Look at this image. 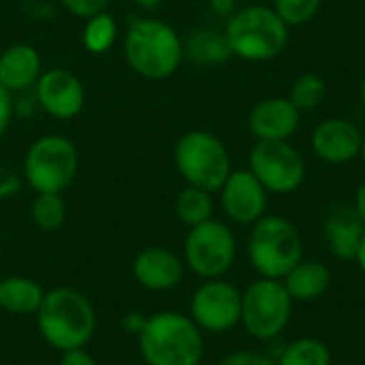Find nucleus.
Wrapping results in <instances>:
<instances>
[{"label": "nucleus", "mask_w": 365, "mask_h": 365, "mask_svg": "<svg viewBox=\"0 0 365 365\" xmlns=\"http://www.w3.org/2000/svg\"><path fill=\"white\" fill-rule=\"evenodd\" d=\"M355 212L361 216V220L365 222V180L359 184V188H357V192H355Z\"/></svg>", "instance_id": "nucleus-34"}, {"label": "nucleus", "mask_w": 365, "mask_h": 365, "mask_svg": "<svg viewBox=\"0 0 365 365\" xmlns=\"http://www.w3.org/2000/svg\"><path fill=\"white\" fill-rule=\"evenodd\" d=\"M175 214L186 227H197V225L212 220L214 216L212 192L195 188V186H186L175 199Z\"/></svg>", "instance_id": "nucleus-21"}, {"label": "nucleus", "mask_w": 365, "mask_h": 365, "mask_svg": "<svg viewBox=\"0 0 365 365\" xmlns=\"http://www.w3.org/2000/svg\"><path fill=\"white\" fill-rule=\"evenodd\" d=\"M38 331L47 344L66 353L83 349L96 327L92 304L75 289H53L45 293L36 310Z\"/></svg>", "instance_id": "nucleus-4"}, {"label": "nucleus", "mask_w": 365, "mask_h": 365, "mask_svg": "<svg viewBox=\"0 0 365 365\" xmlns=\"http://www.w3.org/2000/svg\"><path fill=\"white\" fill-rule=\"evenodd\" d=\"M60 365H96V361H94L83 349H75V351L62 353Z\"/></svg>", "instance_id": "nucleus-31"}, {"label": "nucleus", "mask_w": 365, "mask_h": 365, "mask_svg": "<svg viewBox=\"0 0 365 365\" xmlns=\"http://www.w3.org/2000/svg\"><path fill=\"white\" fill-rule=\"evenodd\" d=\"M278 365H331V351L317 338H302L287 344L278 357Z\"/></svg>", "instance_id": "nucleus-24"}, {"label": "nucleus", "mask_w": 365, "mask_h": 365, "mask_svg": "<svg viewBox=\"0 0 365 365\" xmlns=\"http://www.w3.org/2000/svg\"><path fill=\"white\" fill-rule=\"evenodd\" d=\"M41 73V53L30 43H13L0 53V83L11 94L34 88Z\"/></svg>", "instance_id": "nucleus-17"}, {"label": "nucleus", "mask_w": 365, "mask_h": 365, "mask_svg": "<svg viewBox=\"0 0 365 365\" xmlns=\"http://www.w3.org/2000/svg\"><path fill=\"white\" fill-rule=\"evenodd\" d=\"M359 158H361V163L365 165V133H364V139H361V150H359Z\"/></svg>", "instance_id": "nucleus-38"}, {"label": "nucleus", "mask_w": 365, "mask_h": 365, "mask_svg": "<svg viewBox=\"0 0 365 365\" xmlns=\"http://www.w3.org/2000/svg\"><path fill=\"white\" fill-rule=\"evenodd\" d=\"M137 338L148 365H199L205 349L197 323L180 312L148 317Z\"/></svg>", "instance_id": "nucleus-3"}, {"label": "nucleus", "mask_w": 365, "mask_h": 365, "mask_svg": "<svg viewBox=\"0 0 365 365\" xmlns=\"http://www.w3.org/2000/svg\"><path fill=\"white\" fill-rule=\"evenodd\" d=\"M364 133L357 124L346 118H327L321 120L310 137L312 152L317 158L329 165H344L359 158Z\"/></svg>", "instance_id": "nucleus-14"}, {"label": "nucleus", "mask_w": 365, "mask_h": 365, "mask_svg": "<svg viewBox=\"0 0 365 365\" xmlns=\"http://www.w3.org/2000/svg\"><path fill=\"white\" fill-rule=\"evenodd\" d=\"M79 169L75 143L62 135H41L24 156V178L34 192H64Z\"/></svg>", "instance_id": "nucleus-7"}, {"label": "nucleus", "mask_w": 365, "mask_h": 365, "mask_svg": "<svg viewBox=\"0 0 365 365\" xmlns=\"http://www.w3.org/2000/svg\"><path fill=\"white\" fill-rule=\"evenodd\" d=\"M293 299L282 280L259 278L242 293V319L246 331L261 342L276 340L289 325Z\"/></svg>", "instance_id": "nucleus-8"}, {"label": "nucleus", "mask_w": 365, "mask_h": 365, "mask_svg": "<svg viewBox=\"0 0 365 365\" xmlns=\"http://www.w3.org/2000/svg\"><path fill=\"white\" fill-rule=\"evenodd\" d=\"M133 274L137 282L150 291H169L180 284L184 276V263L167 248H143L133 261Z\"/></svg>", "instance_id": "nucleus-16"}, {"label": "nucleus", "mask_w": 365, "mask_h": 365, "mask_svg": "<svg viewBox=\"0 0 365 365\" xmlns=\"http://www.w3.org/2000/svg\"><path fill=\"white\" fill-rule=\"evenodd\" d=\"M118 41V21L109 11L96 13L86 19L81 43L90 53H105L109 51Z\"/></svg>", "instance_id": "nucleus-22"}, {"label": "nucleus", "mask_w": 365, "mask_h": 365, "mask_svg": "<svg viewBox=\"0 0 365 365\" xmlns=\"http://www.w3.org/2000/svg\"><path fill=\"white\" fill-rule=\"evenodd\" d=\"M122 325H124V329H126L128 334H135V336H139V331H141V329H143V325H145V319H143L141 314L133 312V314L124 317Z\"/></svg>", "instance_id": "nucleus-32"}, {"label": "nucleus", "mask_w": 365, "mask_h": 365, "mask_svg": "<svg viewBox=\"0 0 365 365\" xmlns=\"http://www.w3.org/2000/svg\"><path fill=\"white\" fill-rule=\"evenodd\" d=\"M248 257L261 278L282 280L304 261V240L291 220L265 214L250 229Z\"/></svg>", "instance_id": "nucleus-5"}, {"label": "nucleus", "mask_w": 365, "mask_h": 365, "mask_svg": "<svg viewBox=\"0 0 365 365\" xmlns=\"http://www.w3.org/2000/svg\"><path fill=\"white\" fill-rule=\"evenodd\" d=\"M355 261H357V265H359V269L365 274V235L364 240H361V246H359V250H357V257H355Z\"/></svg>", "instance_id": "nucleus-35"}, {"label": "nucleus", "mask_w": 365, "mask_h": 365, "mask_svg": "<svg viewBox=\"0 0 365 365\" xmlns=\"http://www.w3.org/2000/svg\"><path fill=\"white\" fill-rule=\"evenodd\" d=\"M38 107L56 120H73L86 107V88L68 68L43 71L34 86Z\"/></svg>", "instance_id": "nucleus-12"}, {"label": "nucleus", "mask_w": 365, "mask_h": 365, "mask_svg": "<svg viewBox=\"0 0 365 365\" xmlns=\"http://www.w3.org/2000/svg\"><path fill=\"white\" fill-rule=\"evenodd\" d=\"M111 0H60V4L73 13L75 17H81V19H88L96 13H103L107 11Z\"/></svg>", "instance_id": "nucleus-28"}, {"label": "nucleus", "mask_w": 365, "mask_h": 365, "mask_svg": "<svg viewBox=\"0 0 365 365\" xmlns=\"http://www.w3.org/2000/svg\"><path fill=\"white\" fill-rule=\"evenodd\" d=\"M139 6H143V9H148V11H152V9H158L160 4H163V0H135Z\"/></svg>", "instance_id": "nucleus-36"}, {"label": "nucleus", "mask_w": 365, "mask_h": 365, "mask_svg": "<svg viewBox=\"0 0 365 365\" xmlns=\"http://www.w3.org/2000/svg\"><path fill=\"white\" fill-rule=\"evenodd\" d=\"M220 203L225 214L237 225H255L265 216L267 210V190L252 175L250 169L231 171L227 182L222 184Z\"/></svg>", "instance_id": "nucleus-13"}, {"label": "nucleus", "mask_w": 365, "mask_h": 365, "mask_svg": "<svg viewBox=\"0 0 365 365\" xmlns=\"http://www.w3.org/2000/svg\"><path fill=\"white\" fill-rule=\"evenodd\" d=\"M30 216L34 227L45 233L60 229L66 218V201L62 192H36L30 205Z\"/></svg>", "instance_id": "nucleus-23"}, {"label": "nucleus", "mask_w": 365, "mask_h": 365, "mask_svg": "<svg viewBox=\"0 0 365 365\" xmlns=\"http://www.w3.org/2000/svg\"><path fill=\"white\" fill-rule=\"evenodd\" d=\"M225 41L231 56L248 62H267L278 58L289 43V26L272 6L248 4L235 9L225 24Z\"/></svg>", "instance_id": "nucleus-2"}, {"label": "nucleus", "mask_w": 365, "mask_h": 365, "mask_svg": "<svg viewBox=\"0 0 365 365\" xmlns=\"http://www.w3.org/2000/svg\"><path fill=\"white\" fill-rule=\"evenodd\" d=\"M122 49L130 71L152 81L175 75L186 56L178 30L158 17H133L124 32Z\"/></svg>", "instance_id": "nucleus-1"}, {"label": "nucleus", "mask_w": 365, "mask_h": 365, "mask_svg": "<svg viewBox=\"0 0 365 365\" xmlns=\"http://www.w3.org/2000/svg\"><path fill=\"white\" fill-rule=\"evenodd\" d=\"M325 242L329 252L340 261H351L357 257L365 235V222L355 212V207L338 205L329 212L325 220Z\"/></svg>", "instance_id": "nucleus-18"}, {"label": "nucleus", "mask_w": 365, "mask_h": 365, "mask_svg": "<svg viewBox=\"0 0 365 365\" xmlns=\"http://www.w3.org/2000/svg\"><path fill=\"white\" fill-rule=\"evenodd\" d=\"M237 242L233 231L220 220H207L190 227L184 242L186 265L201 278L214 280L227 274L235 261Z\"/></svg>", "instance_id": "nucleus-10"}, {"label": "nucleus", "mask_w": 365, "mask_h": 365, "mask_svg": "<svg viewBox=\"0 0 365 365\" xmlns=\"http://www.w3.org/2000/svg\"><path fill=\"white\" fill-rule=\"evenodd\" d=\"M321 4L323 0H274L272 9L289 28H297L310 24L319 15Z\"/></svg>", "instance_id": "nucleus-27"}, {"label": "nucleus", "mask_w": 365, "mask_h": 365, "mask_svg": "<svg viewBox=\"0 0 365 365\" xmlns=\"http://www.w3.org/2000/svg\"><path fill=\"white\" fill-rule=\"evenodd\" d=\"M216 365H278L269 355L255 353V351H237L225 355Z\"/></svg>", "instance_id": "nucleus-29"}, {"label": "nucleus", "mask_w": 365, "mask_h": 365, "mask_svg": "<svg viewBox=\"0 0 365 365\" xmlns=\"http://www.w3.org/2000/svg\"><path fill=\"white\" fill-rule=\"evenodd\" d=\"M190 319L203 331H229L242 319V293L220 278L207 280L192 295Z\"/></svg>", "instance_id": "nucleus-11"}, {"label": "nucleus", "mask_w": 365, "mask_h": 365, "mask_svg": "<svg viewBox=\"0 0 365 365\" xmlns=\"http://www.w3.org/2000/svg\"><path fill=\"white\" fill-rule=\"evenodd\" d=\"M325 92H327L325 79L321 75H317V73H306V75H299L293 81L291 92H289L287 98L295 105V109L299 113H304V111L317 109L323 103Z\"/></svg>", "instance_id": "nucleus-26"}, {"label": "nucleus", "mask_w": 365, "mask_h": 365, "mask_svg": "<svg viewBox=\"0 0 365 365\" xmlns=\"http://www.w3.org/2000/svg\"><path fill=\"white\" fill-rule=\"evenodd\" d=\"M302 113L284 96L259 101L248 113V128L257 141H289L299 128Z\"/></svg>", "instance_id": "nucleus-15"}, {"label": "nucleus", "mask_w": 365, "mask_h": 365, "mask_svg": "<svg viewBox=\"0 0 365 365\" xmlns=\"http://www.w3.org/2000/svg\"><path fill=\"white\" fill-rule=\"evenodd\" d=\"M13 94L0 83V139L4 137V133L9 130L11 126V120H13Z\"/></svg>", "instance_id": "nucleus-30"}, {"label": "nucleus", "mask_w": 365, "mask_h": 365, "mask_svg": "<svg viewBox=\"0 0 365 365\" xmlns=\"http://www.w3.org/2000/svg\"><path fill=\"white\" fill-rule=\"evenodd\" d=\"M45 293L32 280L24 276H11L0 280V308L13 314H34L41 308Z\"/></svg>", "instance_id": "nucleus-20"}, {"label": "nucleus", "mask_w": 365, "mask_h": 365, "mask_svg": "<svg viewBox=\"0 0 365 365\" xmlns=\"http://www.w3.org/2000/svg\"><path fill=\"white\" fill-rule=\"evenodd\" d=\"M173 163L188 186L218 192L231 175V154L210 130H188L173 148Z\"/></svg>", "instance_id": "nucleus-6"}, {"label": "nucleus", "mask_w": 365, "mask_h": 365, "mask_svg": "<svg viewBox=\"0 0 365 365\" xmlns=\"http://www.w3.org/2000/svg\"><path fill=\"white\" fill-rule=\"evenodd\" d=\"M248 169L274 195H291L306 180V158L289 141H257L248 156Z\"/></svg>", "instance_id": "nucleus-9"}, {"label": "nucleus", "mask_w": 365, "mask_h": 365, "mask_svg": "<svg viewBox=\"0 0 365 365\" xmlns=\"http://www.w3.org/2000/svg\"><path fill=\"white\" fill-rule=\"evenodd\" d=\"M359 101H361V109H364L365 113V77L364 81H361V90H359Z\"/></svg>", "instance_id": "nucleus-37"}, {"label": "nucleus", "mask_w": 365, "mask_h": 365, "mask_svg": "<svg viewBox=\"0 0 365 365\" xmlns=\"http://www.w3.org/2000/svg\"><path fill=\"white\" fill-rule=\"evenodd\" d=\"M282 284L293 302H314L329 289L331 272L319 261H299L282 278Z\"/></svg>", "instance_id": "nucleus-19"}, {"label": "nucleus", "mask_w": 365, "mask_h": 365, "mask_svg": "<svg viewBox=\"0 0 365 365\" xmlns=\"http://www.w3.org/2000/svg\"><path fill=\"white\" fill-rule=\"evenodd\" d=\"M184 49L199 64H220L231 58V49L225 41V34L212 30L197 32L190 43L184 45Z\"/></svg>", "instance_id": "nucleus-25"}, {"label": "nucleus", "mask_w": 365, "mask_h": 365, "mask_svg": "<svg viewBox=\"0 0 365 365\" xmlns=\"http://www.w3.org/2000/svg\"><path fill=\"white\" fill-rule=\"evenodd\" d=\"M210 6L218 15H231L235 11V0H210Z\"/></svg>", "instance_id": "nucleus-33"}]
</instances>
